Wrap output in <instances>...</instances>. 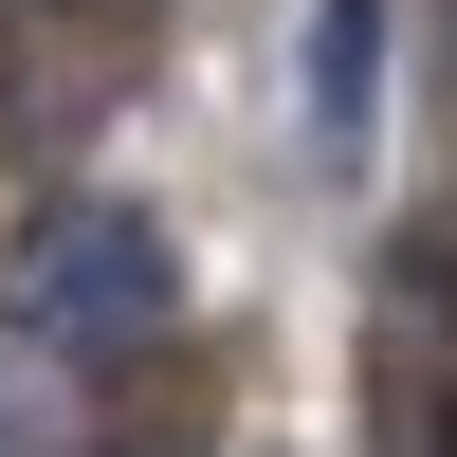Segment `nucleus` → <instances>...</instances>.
Returning <instances> with one entry per match:
<instances>
[{
  "mask_svg": "<svg viewBox=\"0 0 457 457\" xmlns=\"http://www.w3.org/2000/svg\"><path fill=\"white\" fill-rule=\"evenodd\" d=\"M165 220H129V202H55L19 256H0V312L19 329H55V348H146L165 329Z\"/></svg>",
  "mask_w": 457,
  "mask_h": 457,
  "instance_id": "obj_1",
  "label": "nucleus"
},
{
  "mask_svg": "<svg viewBox=\"0 0 457 457\" xmlns=\"http://www.w3.org/2000/svg\"><path fill=\"white\" fill-rule=\"evenodd\" d=\"M366 92H385V0H329V19H312V129L348 146Z\"/></svg>",
  "mask_w": 457,
  "mask_h": 457,
  "instance_id": "obj_2",
  "label": "nucleus"
},
{
  "mask_svg": "<svg viewBox=\"0 0 457 457\" xmlns=\"http://www.w3.org/2000/svg\"><path fill=\"white\" fill-rule=\"evenodd\" d=\"M0 457H19V385H0Z\"/></svg>",
  "mask_w": 457,
  "mask_h": 457,
  "instance_id": "obj_3",
  "label": "nucleus"
}]
</instances>
